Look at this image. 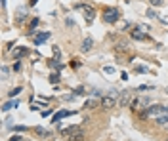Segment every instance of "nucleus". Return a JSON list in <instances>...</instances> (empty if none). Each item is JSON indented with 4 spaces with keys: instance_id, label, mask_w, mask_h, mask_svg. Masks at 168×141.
I'll list each match as a JSON object with an SVG mask.
<instances>
[{
    "instance_id": "nucleus-1",
    "label": "nucleus",
    "mask_w": 168,
    "mask_h": 141,
    "mask_svg": "<svg viewBox=\"0 0 168 141\" xmlns=\"http://www.w3.org/2000/svg\"><path fill=\"white\" fill-rule=\"evenodd\" d=\"M142 115V118H145V116H151V118H159V116H164L168 115V105H149L147 109L143 111V113H140Z\"/></svg>"
},
{
    "instance_id": "nucleus-2",
    "label": "nucleus",
    "mask_w": 168,
    "mask_h": 141,
    "mask_svg": "<svg viewBox=\"0 0 168 141\" xmlns=\"http://www.w3.org/2000/svg\"><path fill=\"white\" fill-rule=\"evenodd\" d=\"M61 135H63V137H67V139H71V141H82L84 132H82V128H80V126H69V128L61 130Z\"/></svg>"
},
{
    "instance_id": "nucleus-3",
    "label": "nucleus",
    "mask_w": 168,
    "mask_h": 141,
    "mask_svg": "<svg viewBox=\"0 0 168 141\" xmlns=\"http://www.w3.org/2000/svg\"><path fill=\"white\" fill-rule=\"evenodd\" d=\"M149 105H151V99L149 97H134L132 99V103H130V107H132V111L134 113H143V109H147Z\"/></svg>"
},
{
    "instance_id": "nucleus-4",
    "label": "nucleus",
    "mask_w": 168,
    "mask_h": 141,
    "mask_svg": "<svg viewBox=\"0 0 168 141\" xmlns=\"http://www.w3.org/2000/svg\"><path fill=\"white\" fill-rule=\"evenodd\" d=\"M116 103H118V94H116V90H111V94H107V96L101 97V107L103 109H113Z\"/></svg>"
},
{
    "instance_id": "nucleus-5",
    "label": "nucleus",
    "mask_w": 168,
    "mask_h": 141,
    "mask_svg": "<svg viewBox=\"0 0 168 141\" xmlns=\"http://www.w3.org/2000/svg\"><path fill=\"white\" fill-rule=\"evenodd\" d=\"M120 19V12L116 8H105L103 10V21L105 23H116Z\"/></svg>"
},
{
    "instance_id": "nucleus-6",
    "label": "nucleus",
    "mask_w": 168,
    "mask_h": 141,
    "mask_svg": "<svg viewBox=\"0 0 168 141\" xmlns=\"http://www.w3.org/2000/svg\"><path fill=\"white\" fill-rule=\"evenodd\" d=\"M78 10V12H82L84 13V19L88 21V23H92L94 21V17H96V10L92 6H88V4H78V6H75Z\"/></svg>"
},
{
    "instance_id": "nucleus-7",
    "label": "nucleus",
    "mask_w": 168,
    "mask_h": 141,
    "mask_svg": "<svg viewBox=\"0 0 168 141\" xmlns=\"http://www.w3.org/2000/svg\"><path fill=\"white\" fill-rule=\"evenodd\" d=\"M132 90H122L120 94H118V105L120 107H126V105H130L132 103Z\"/></svg>"
},
{
    "instance_id": "nucleus-8",
    "label": "nucleus",
    "mask_w": 168,
    "mask_h": 141,
    "mask_svg": "<svg viewBox=\"0 0 168 141\" xmlns=\"http://www.w3.org/2000/svg\"><path fill=\"white\" fill-rule=\"evenodd\" d=\"M12 55H13V59L25 57V55H29V48H27V46H17V48L12 50Z\"/></svg>"
},
{
    "instance_id": "nucleus-9",
    "label": "nucleus",
    "mask_w": 168,
    "mask_h": 141,
    "mask_svg": "<svg viewBox=\"0 0 168 141\" xmlns=\"http://www.w3.org/2000/svg\"><path fill=\"white\" fill-rule=\"evenodd\" d=\"M142 31H143L142 27H136L134 31L130 32L132 38H134V40H149V34H147V32H142Z\"/></svg>"
},
{
    "instance_id": "nucleus-10",
    "label": "nucleus",
    "mask_w": 168,
    "mask_h": 141,
    "mask_svg": "<svg viewBox=\"0 0 168 141\" xmlns=\"http://www.w3.org/2000/svg\"><path fill=\"white\" fill-rule=\"evenodd\" d=\"M69 115H71V111H59V113H56L52 116V124H59L61 118H65V116H69Z\"/></svg>"
},
{
    "instance_id": "nucleus-11",
    "label": "nucleus",
    "mask_w": 168,
    "mask_h": 141,
    "mask_svg": "<svg viewBox=\"0 0 168 141\" xmlns=\"http://www.w3.org/2000/svg\"><path fill=\"white\" fill-rule=\"evenodd\" d=\"M48 38H50V32H40V34H36V36H34V44L40 46L42 42H46Z\"/></svg>"
},
{
    "instance_id": "nucleus-12",
    "label": "nucleus",
    "mask_w": 168,
    "mask_h": 141,
    "mask_svg": "<svg viewBox=\"0 0 168 141\" xmlns=\"http://www.w3.org/2000/svg\"><path fill=\"white\" fill-rule=\"evenodd\" d=\"M38 23H40L38 17H34V19L31 21V25H29V36H34V34H36V27H38Z\"/></svg>"
},
{
    "instance_id": "nucleus-13",
    "label": "nucleus",
    "mask_w": 168,
    "mask_h": 141,
    "mask_svg": "<svg viewBox=\"0 0 168 141\" xmlns=\"http://www.w3.org/2000/svg\"><path fill=\"white\" fill-rule=\"evenodd\" d=\"M17 105H19V101H17V99H12V101H8V103H4V105H2V111H4V113H8L10 109H15Z\"/></svg>"
},
{
    "instance_id": "nucleus-14",
    "label": "nucleus",
    "mask_w": 168,
    "mask_h": 141,
    "mask_svg": "<svg viewBox=\"0 0 168 141\" xmlns=\"http://www.w3.org/2000/svg\"><path fill=\"white\" fill-rule=\"evenodd\" d=\"M157 124H159V126H162V128H166V130H168V115H164V116H159V118H157Z\"/></svg>"
},
{
    "instance_id": "nucleus-15",
    "label": "nucleus",
    "mask_w": 168,
    "mask_h": 141,
    "mask_svg": "<svg viewBox=\"0 0 168 141\" xmlns=\"http://www.w3.org/2000/svg\"><path fill=\"white\" fill-rule=\"evenodd\" d=\"M92 46H94V40H92V38H86L82 42V51H90Z\"/></svg>"
},
{
    "instance_id": "nucleus-16",
    "label": "nucleus",
    "mask_w": 168,
    "mask_h": 141,
    "mask_svg": "<svg viewBox=\"0 0 168 141\" xmlns=\"http://www.w3.org/2000/svg\"><path fill=\"white\" fill-rule=\"evenodd\" d=\"M25 17H27V10L23 8V10H19V12H17V17H15V21H17V23H23V21H25Z\"/></svg>"
},
{
    "instance_id": "nucleus-17",
    "label": "nucleus",
    "mask_w": 168,
    "mask_h": 141,
    "mask_svg": "<svg viewBox=\"0 0 168 141\" xmlns=\"http://www.w3.org/2000/svg\"><path fill=\"white\" fill-rule=\"evenodd\" d=\"M34 132H36L40 137H48V135H50V134H48V130H44L42 126H36V128H34Z\"/></svg>"
},
{
    "instance_id": "nucleus-18",
    "label": "nucleus",
    "mask_w": 168,
    "mask_h": 141,
    "mask_svg": "<svg viewBox=\"0 0 168 141\" xmlns=\"http://www.w3.org/2000/svg\"><path fill=\"white\" fill-rule=\"evenodd\" d=\"M50 67H52V69H56V70H61V69H63V65L58 63V59H50Z\"/></svg>"
},
{
    "instance_id": "nucleus-19",
    "label": "nucleus",
    "mask_w": 168,
    "mask_h": 141,
    "mask_svg": "<svg viewBox=\"0 0 168 141\" xmlns=\"http://www.w3.org/2000/svg\"><path fill=\"white\" fill-rule=\"evenodd\" d=\"M145 15H147L149 19H157V17H159V15H157V12H155V10H151V8L145 12Z\"/></svg>"
},
{
    "instance_id": "nucleus-20",
    "label": "nucleus",
    "mask_w": 168,
    "mask_h": 141,
    "mask_svg": "<svg viewBox=\"0 0 168 141\" xmlns=\"http://www.w3.org/2000/svg\"><path fill=\"white\" fill-rule=\"evenodd\" d=\"M50 82H52V84H58L59 82V72H52V74H50Z\"/></svg>"
},
{
    "instance_id": "nucleus-21",
    "label": "nucleus",
    "mask_w": 168,
    "mask_h": 141,
    "mask_svg": "<svg viewBox=\"0 0 168 141\" xmlns=\"http://www.w3.org/2000/svg\"><path fill=\"white\" fill-rule=\"evenodd\" d=\"M19 92H21V86H17V88H13V90L10 92L8 96H10V97H12V99H13V97H15V96H19Z\"/></svg>"
},
{
    "instance_id": "nucleus-22",
    "label": "nucleus",
    "mask_w": 168,
    "mask_h": 141,
    "mask_svg": "<svg viewBox=\"0 0 168 141\" xmlns=\"http://www.w3.org/2000/svg\"><path fill=\"white\" fill-rule=\"evenodd\" d=\"M145 90H153V86H149V84H143V86H138L136 92H145Z\"/></svg>"
},
{
    "instance_id": "nucleus-23",
    "label": "nucleus",
    "mask_w": 168,
    "mask_h": 141,
    "mask_svg": "<svg viewBox=\"0 0 168 141\" xmlns=\"http://www.w3.org/2000/svg\"><path fill=\"white\" fill-rule=\"evenodd\" d=\"M134 70H136V72H149V69H147V67H143V65H138Z\"/></svg>"
},
{
    "instance_id": "nucleus-24",
    "label": "nucleus",
    "mask_w": 168,
    "mask_h": 141,
    "mask_svg": "<svg viewBox=\"0 0 168 141\" xmlns=\"http://www.w3.org/2000/svg\"><path fill=\"white\" fill-rule=\"evenodd\" d=\"M84 107H86V109H94V107H96V101H94V99H88Z\"/></svg>"
},
{
    "instance_id": "nucleus-25",
    "label": "nucleus",
    "mask_w": 168,
    "mask_h": 141,
    "mask_svg": "<svg viewBox=\"0 0 168 141\" xmlns=\"http://www.w3.org/2000/svg\"><path fill=\"white\" fill-rule=\"evenodd\" d=\"M71 67L73 69H78L80 67V59H71Z\"/></svg>"
},
{
    "instance_id": "nucleus-26",
    "label": "nucleus",
    "mask_w": 168,
    "mask_h": 141,
    "mask_svg": "<svg viewBox=\"0 0 168 141\" xmlns=\"http://www.w3.org/2000/svg\"><path fill=\"white\" fill-rule=\"evenodd\" d=\"M82 94H84V88H82V86L75 88V96H82Z\"/></svg>"
},
{
    "instance_id": "nucleus-27",
    "label": "nucleus",
    "mask_w": 168,
    "mask_h": 141,
    "mask_svg": "<svg viewBox=\"0 0 168 141\" xmlns=\"http://www.w3.org/2000/svg\"><path fill=\"white\" fill-rule=\"evenodd\" d=\"M8 72H10V69H8V67H2V78H8Z\"/></svg>"
},
{
    "instance_id": "nucleus-28",
    "label": "nucleus",
    "mask_w": 168,
    "mask_h": 141,
    "mask_svg": "<svg viewBox=\"0 0 168 141\" xmlns=\"http://www.w3.org/2000/svg\"><path fill=\"white\" fill-rule=\"evenodd\" d=\"M105 72H107V74H113V72H115V67H105Z\"/></svg>"
},
{
    "instance_id": "nucleus-29",
    "label": "nucleus",
    "mask_w": 168,
    "mask_h": 141,
    "mask_svg": "<svg viewBox=\"0 0 168 141\" xmlns=\"http://www.w3.org/2000/svg\"><path fill=\"white\" fill-rule=\"evenodd\" d=\"M13 130H15V132H25L27 126H13Z\"/></svg>"
},
{
    "instance_id": "nucleus-30",
    "label": "nucleus",
    "mask_w": 168,
    "mask_h": 141,
    "mask_svg": "<svg viewBox=\"0 0 168 141\" xmlns=\"http://www.w3.org/2000/svg\"><path fill=\"white\" fill-rule=\"evenodd\" d=\"M151 6H162V0H151Z\"/></svg>"
},
{
    "instance_id": "nucleus-31",
    "label": "nucleus",
    "mask_w": 168,
    "mask_h": 141,
    "mask_svg": "<svg viewBox=\"0 0 168 141\" xmlns=\"http://www.w3.org/2000/svg\"><path fill=\"white\" fill-rule=\"evenodd\" d=\"M54 53H56V57H61V51H59L58 46H54Z\"/></svg>"
},
{
    "instance_id": "nucleus-32",
    "label": "nucleus",
    "mask_w": 168,
    "mask_h": 141,
    "mask_svg": "<svg viewBox=\"0 0 168 141\" xmlns=\"http://www.w3.org/2000/svg\"><path fill=\"white\" fill-rule=\"evenodd\" d=\"M128 27H130L128 21H122V23H120V29H128Z\"/></svg>"
},
{
    "instance_id": "nucleus-33",
    "label": "nucleus",
    "mask_w": 168,
    "mask_h": 141,
    "mask_svg": "<svg viewBox=\"0 0 168 141\" xmlns=\"http://www.w3.org/2000/svg\"><path fill=\"white\" fill-rule=\"evenodd\" d=\"M50 115H52V111H50V109H48V111H42V116H50Z\"/></svg>"
},
{
    "instance_id": "nucleus-34",
    "label": "nucleus",
    "mask_w": 168,
    "mask_h": 141,
    "mask_svg": "<svg viewBox=\"0 0 168 141\" xmlns=\"http://www.w3.org/2000/svg\"><path fill=\"white\" fill-rule=\"evenodd\" d=\"M67 25H69V27H73V25H75V21H73L71 17H67Z\"/></svg>"
},
{
    "instance_id": "nucleus-35",
    "label": "nucleus",
    "mask_w": 168,
    "mask_h": 141,
    "mask_svg": "<svg viewBox=\"0 0 168 141\" xmlns=\"http://www.w3.org/2000/svg\"><path fill=\"white\" fill-rule=\"evenodd\" d=\"M19 139H21V135H13V137H12L10 141H19Z\"/></svg>"
},
{
    "instance_id": "nucleus-36",
    "label": "nucleus",
    "mask_w": 168,
    "mask_h": 141,
    "mask_svg": "<svg viewBox=\"0 0 168 141\" xmlns=\"http://www.w3.org/2000/svg\"><path fill=\"white\" fill-rule=\"evenodd\" d=\"M36 2H38V0H31V2H29V6H34Z\"/></svg>"
},
{
    "instance_id": "nucleus-37",
    "label": "nucleus",
    "mask_w": 168,
    "mask_h": 141,
    "mask_svg": "<svg viewBox=\"0 0 168 141\" xmlns=\"http://www.w3.org/2000/svg\"><path fill=\"white\" fill-rule=\"evenodd\" d=\"M166 92H168V88H166Z\"/></svg>"
}]
</instances>
